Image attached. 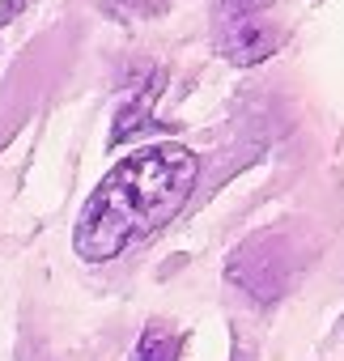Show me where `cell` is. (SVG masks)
<instances>
[{"mask_svg": "<svg viewBox=\"0 0 344 361\" xmlns=\"http://www.w3.org/2000/svg\"><path fill=\"white\" fill-rule=\"evenodd\" d=\"M200 183V157L183 140H157L119 157L90 192L73 226L85 264H111L183 213Z\"/></svg>", "mask_w": 344, "mask_h": 361, "instance_id": "obj_1", "label": "cell"}, {"mask_svg": "<svg viewBox=\"0 0 344 361\" xmlns=\"http://www.w3.org/2000/svg\"><path fill=\"white\" fill-rule=\"evenodd\" d=\"M213 39L230 64H238V68L264 64L281 47L272 0H221L213 13Z\"/></svg>", "mask_w": 344, "mask_h": 361, "instance_id": "obj_2", "label": "cell"}, {"mask_svg": "<svg viewBox=\"0 0 344 361\" xmlns=\"http://www.w3.org/2000/svg\"><path fill=\"white\" fill-rule=\"evenodd\" d=\"M132 361H183V336L170 323L153 319V323H145V331L132 348Z\"/></svg>", "mask_w": 344, "mask_h": 361, "instance_id": "obj_3", "label": "cell"}]
</instances>
